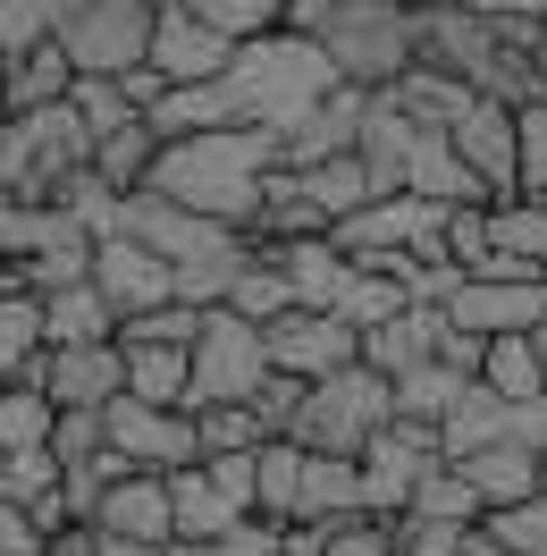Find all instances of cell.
Instances as JSON below:
<instances>
[{"mask_svg":"<svg viewBox=\"0 0 547 556\" xmlns=\"http://www.w3.org/2000/svg\"><path fill=\"white\" fill-rule=\"evenodd\" d=\"M278 169L270 127H203V136H169L152 161V186L177 194L186 211H211L228 228H253L262 211V177Z\"/></svg>","mask_w":547,"mask_h":556,"instance_id":"cell-1","label":"cell"},{"mask_svg":"<svg viewBox=\"0 0 547 556\" xmlns=\"http://www.w3.org/2000/svg\"><path fill=\"white\" fill-rule=\"evenodd\" d=\"M228 102H237V127H270V136H287L304 110H320L329 93H338V68H329V51L311 35H295V26H278V35L262 42H237V60H228Z\"/></svg>","mask_w":547,"mask_h":556,"instance_id":"cell-2","label":"cell"},{"mask_svg":"<svg viewBox=\"0 0 547 556\" xmlns=\"http://www.w3.org/2000/svg\"><path fill=\"white\" fill-rule=\"evenodd\" d=\"M311 42L329 51L338 85H362V93H387L396 76L421 60V9L412 0H338Z\"/></svg>","mask_w":547,"mask_h":556,"instance_id":"cell-3","label":"cell"},{"mask_svg":"<svg viewBox=\"0 0 547 556\" xmlns=\"http://www.w3.org/2000/svg\"><path fill=\"white\" fill-rule=\"evenodd\" d=\"M387 421H396V380L371 363H345L329 380H304V414L287 439H304L311 455H362V439Z\"/></svg>","mask_w":547,"mask_h":556,"instance_id":"cell-4","label":"cell"},{"mask_svg":"<svg viewBox=\"0 0 547 556\" xmlns=\"http://www.w3.org/2000/svg\"><path fill=\"white\" fill-rule=\"evenodd\" d=\"M262 380H270V329L228 313V304H211L203 329H194V388H186V414H203V405H253Z\"/></svg>","mask_w":547,"mask_h":556,"instance_id":"cell-5","label":"cell"},{"mask_svg":"<svg viewBox=\"0 0 547 556\" xmlns=\"http://www.w3.org/2000/svg\"><path fill=\"white\" fill-rule=\"evenodd\" d=\"M446 211L455 203H430V194H371V203L338 219L345 262H396V253H446Z\"/></svg>","mask_w":547,"mask_h":556,"instance_id":"cell-6","label":"cell"},{"mask_svg":"<svg viewBox=\"0 0 547 556\" xmlns=\"http://www.w3.org/2000/svg\"><path fill=\"white\" fill-rule=\"evenodd\" d=\"M152 0H85L60 26V51L76 60V76H136L152 60Z\"/></svg>","mask_w":547,"mask_h":556,"instance_id":"cell-7","label":"cell"},{"mask_svg":"<svg viewBox=\"0 0 547 556\" xmlns=\"http://www.w3.org/2000/svg\"><path fill=\"white\" fill-rule=\"evenodd\" d=\"M354 464H362V506L396 522V515L412 506L421 472L438 464V430H430V421H387V430H371V439H362V455H354Z\"/></svg>","mask_w":547,"mask_h":556,"instance_id":"cell-8","label":"cell"},{"mask_svg":"<svg viewBox=\"0 0 547 556\" xmlns=\"http://www.w3.org/2000/svg\"><path fill=\"white\" fill-rule=\"evenodd\" d=\"M102 439L127 455L136 472H177V464L203 455L186 405H136V396H110V405H102Z\"/></svg>","mask_w":547,"mask_h":556,"instance_id":"cell-9","label":"cell"},{"mask_svg":"<svg viewBox=\"0 0 547 556\" xmlns=\"http://www.w3.org/2000/svg\"><path fill=\"white\" fill-rule=\"evenodd\" d=\"M547 313V270H522V278H497V270H463V287L446 295V320L472 329V338H531Z\"/></svg>","mask_w":547,"mask_h":556,"instance_id":"cell-10","label":"cell"},{"mask_svg":"<svg viewBox=\"0 0 547 556\" xmlns=\"http://www.w3.org/2000/svg\"><path fill=\"white\" fill-rule=\"evenodd\" d=\"M345 363H362V329L338 313H295L270 320V371H287V380H329V371H345Z\"/></svg>","mask_w":547,"mask_h":556,"instance_id":"cell-11","label":"cell"},{"mask_svg":"<svg viewBox=\"0 0 547 556\" xmlns=\"http://www.w3.org/2000/svg\"><path fill=\"white\" fill-rule=\"evenodd\" d=\"M228 60H237V42L219 35L211 17H194V9H161L152 17V60L143 68L161 76V85H219Z\"/></svg>","mask_w":547,"mask_h":556,"instance_id":"cell-12","label":"cell"},{"mask_svg":"<svg viewBox=\"0 0 547 556\" xmlns=\"http://www.w3.org/2000/svg\"><path fill=\"white\" fill-rule=\"evenodd\" d=\"M93 287L110 295V313L118 320H136V313H152V304H169L177 295V270L152 253L143 237H93Z\"/></svg>","mask_w":547,"mask_h":556,"instance_id":"cell-13","label":"cell"},{"mask_svg":"<svg viewBox=\"0 0 547 556\" xmlns=\"http://www.w3.org/2000/svg\"><path fill=\"white\" fill-rule=\"evenodd\" d=\"M446 136H455V152H463V169L480 177V194H488V203H506V194H513V169H522V152H513V102L472 93L463 118H455Z\"/></svg>","mask_w":547,"mask_h":556,"instance_id":"cell-14","label":"cell"},{"mask_svg":"<svg viewBox=\"0 0 547 556\" xmlns=\"http://www.w3.org/2000/svg\"><path fill=\"white\" fill-rule=\"evenodd\" d=\"M35 388L51 405H110V396H127V354H118V338H102V346H42Z\"/></svg>","mask_w":547,"mask_h":556,"instance_id":"cell-15","label":"cell"},{"mask_svg":"<svg viewBox=\"0 0 547 556\" xmlns=\"http://www.w3.org/2000/svg\"><path fill=\"white\" fill-rule=\"evenodd\" d=\"M362 118H371V93L362 85H338L320 110H304L287 136H278V169H311V161H338L362 143Z\"/></svg>","mask_w":547,"mask_h":556,"instance_id":"cell-16","label":"cell"},{"mask_svg":"<svg viewBox=\"0 0 547 556\" xmlns=\"http://www.w3.org/2000/svg\"><path fill=\"white\" fill-rule=\"evenodd\" d=\"M93 531H118V540H152L169 548L177 540V515H169V472H118L93 506Z\"/></svg>","mask_w":547,"mask_h":556,"instance_id":"cell-17","label":"cell"},{"mask_svg":"<svg viewBox=\"0 0 547 556\" xmlns=\"http://www.w3.org/2000/svg\"><path fill=\"white\" fill-rule=\"evenodd\" d=\"M446 304H405L396 320H379V329H362V363L371 371H387V380H405L412 363H438L446 354Z\"/></svg>","mask_w":547,"mask_h":556,"instance_id":"cell-18","label":"cell"},{"mask_svg":"<svg viewBox=\"0 0 547 556\" xmlns=\"http://www.w3.org/2000/svg\"><path fill=\"white\" fill-rule=\"evenodd\" d=\"M539 472H547V455L522 447V439H497V447L463 455V481L480 489V515H506L522 497H539Z\"/></svg>","mask_w":547,"mask_h":556,"instance_id":"cell-19","label":"cell"},{"mask_svg":"<svg viewBox=\"0 0 547 556\" xmlns=\"http://www.w3.org/2000/svg\"><path fill=\"white\" fill-rule=\"evenodd\" d=\"M262 253L287 270V295H295L304 313H329L338 287H345V270H354V262L338 253V237H287V244H262Z\"/></svg>","mask_w":547,"mask_h":556,"instance_id":"cell-20","label":"cell"},{"mask_svg":"<svg viewBox=\"0 0 547 556\" xmlns=\"http://www.w3.org/2000/svg\"><path fill=\"white\" fill-rule=\"evenodd\" d=\"M497 439H513V405L497 396V388L472 380L455 405H446V421H438V455H446V464H463V455L497 447Z\"/></svg>","mask_w":547,"mask_h":556,"instance_id":"cell-21","label":"cell"},{"mask_svg":"<svg viewBox=\"0 0 547 556\" xmlns=\"http://www.w3.org/2000/svg\"><path fill=\"white\" fill-rule=\"evenodd\" d=\"M345 515H371V506H362V464H354V455H311L304 447L295 522H345Z\"/></svg>","mask_w":547,"mask_h":556,"instance_id":"cell-22","label":"cell"},{"mask_svg":"<svg viewBox=\"0 0 547 556\" xmlns=\"http://www.w3.org/2000/svg\"><path fill=\"white\" fill-rule=\"evenodd\" d=\"M295 489H304V439H262L253 447V522H295Z\"/></svg>","mask_w":547,"mask_h":556,"instance_id":"cell-23","label":"cell"},{"mask_svg":"<svg viewBox=\"0 0 547 556\" xmlns=\"http://www.w3.org/2000/svg\"><path fill=\"white\" fill-rule=\"evenodd\" d=\"M152 161H161V127H152V118H127V127L93 136V161H85V169L102 177L110 194H136V186H152Z\"/></svg>","mask_w":547,"mask_h":556,"instance_id":"cell-24","label":"cell"},{"mask_svg":"<svg viewBox=\"0 0 547 556\" xmlns=\"http://www.w3.org/2000/svg\"><path fill=\"white\" fill-rule=\"evenodd\" d=\"M68 85H76V60L60 42H35V51H17L9 76H0V110H51V102H68Z\"/></svg>","mask_w":547,"mask_h":556,"instance_id":"cell-25","label":"cell"},{"mask_svg":"<svg viewBox=\"0 0 547 556\" xmlns=\"http://www.w3.org/2000/svg\"><path fill=\"white\" fill-rule=\"evenodd\" d=\"M42 338H51V346H102V338H118V313H110L102 287L85 278V287L42 295Z\"/></svg>","mask_w":547,"mask_h":556,"instance_id":"cell-26","label":"cell"},{"mask_svg":"<svg viewBox=\"0 0 547 556\" xmlns=\"http://www.w3.org/2000/svg\"><path fill=\"white\" fill-rule=\"evenodd\" d=\"M42 346H51V338H42V295L35 287H9V295H0V388L35 380Z\"/></svg>","mask_w":547,"mask_h":556,"instance_id":"cell-27","label":"cell"},{"mask_svg":"<svg viewBox=\"0 0 547 556\" xmlns=\"http://www.w3.org/2000/svg\"><path fill=\"white\" fill-rule=\"evenodd\" d=\"M480 388H497L506 405H531V396H547V363L539 346L513 329V338H480Z\"/></svg>","mask_w":547,"mask_h":556,"instance_id":"cell-28","label":"cell"},{"mask_svg":"<svg viewBox=\"0 0 547 556\" xmlns=\"http://www.w3.org/2000/svg\"><path fill=\"white\" fill-rule=\"evenodd\" d=\"M118 354H127V396L136 405H186L194 346H118Z\"/></svg>","mask_w":547,"mask_h":556,"instance_id":"cell-29","label":"cell"},{"mask_svg":"<svg viewBox=\"0 0 547 556\" xmlns=\"http://www.w3.org/2000/svg\"><path fill=\"white\" fill-rule=\"evenodd\" d=\"M304 177V194L320 211H329V228H338V219H354V211L371 203L379 194V177H371V161H362V152H338V161H311V169H295Z\"/></svg>","mask_w":547,"mask_h":556,"instance_id":"cell-30","label":"cell"},{"mask_svg":"<svg viewBox=\"0 0 547 556\" xmlns=\"http://www.w3.org/2000/svg\"><path fill=\"white\" fill-rule=\"evenodd\" d=\"M405 304H412V295L396 287V270H387V262H354L329 313H338V320H354V329H379V320H396Z\"/></svg>","mask_w":547,"mask_h":556,"instance_id":"cell-31","label":"cell"},{"mask_svg":"<svg viewBox=\"0 0 547 556\" xmlns=\"http://www.w3.org/2000/svg\"><path fill=\"white\" fill-rule=\"evenodd\" d=\"M463 388H472V371H455L446 354H438V363H412L405 380H396V421H430V430H438L446 405H455Z\"/></svg>","mask_w":547,"mask_h":556,"instance_id":"cell-32","label":"cell"},{"mask_svg":"<svg viewBox=\"0 0 547 556\" xmlns=\"http://www.w3.org/2000/svg\"><path fill=\"white\" fill-rule=\"evenodd\" d=\"M85 0H0V60H17V51H35V42H60Z\"/></svg>","mask_w":547,"mask_h":556,"instance_id":"cell-33","label":"cell"},{"mask_svg":"<svg viewBox=\"0 0 547 556\" xmlns=\"http://www.w3.org/2000/svg\"><path fill=\"white\" fill-rule=\"evenodd\" d=\"M228 313L262 320V329L295 313V295H287V270H278V262L262 253V244H253V262H244V270H237V287H228Z\"/></svg>","mask_w":547,"mask_h":556,"instance_id":"cell-34","label":"cell"},{"mask_svg":"<svg viewBox=\"0 0 547 556\" xmlns=\"http://www.w3.org/2000/svg\"><path fill=\"white\" fill-rule=\"evenodd\" d=\"M405 515H430V522H480V489L463 481V464H430V472H421V489H412V506Z\"/></svg>","mask_w":547,"mask_h":556,"instance_id":"cell-35","label":"cell"},{"mask_svg":"<svg viewBox=\"0 0 547 556\" xmlns=\"http://www.w3.org/2000/svg\"><path fill=\"white\" fill-rule=\"evenodd\" d=\"M194 439H203V455H253L262 439H278V430L253 414V405H203V414H194Z\"/></svg>","mask_w":547,"mask_h":556,"instance_id":"cell-36","label":"cell"},{"mask_svg":"<svg viewBox=\"0 0 547 556\" xmlns=\"http://www.w3.org/2000/svg\"><path fill=\"white\" fill-rule=\"evenodd\" d=\"M513 152H522V169H513V194L547 203V93H531V102L513 110Z\"/></svg>","mask_w":547,"mask_h":556,"instance_id":"cell-37","label":"cell"},{"mask_svg":"<svg viewBox=\"0 0 547 556\" xmlns=\"http://www.w3.org/2000/svg\"><path fill=\"white\" fill-rule=\"evenodd\" d=\"M194 329H203V304L169 295V304H152V313L118 320V346H194Z\"/></svg>","mask_w":547,"mask_h":556,"instance_id":"cell-38","label":"cell"},{"mask_svg":"<svg viewBox=\"0 0 547 556\" xmlns=\"http://www.w3.org/2000/svg\"><path fill=\"white\" fill-rule=\"evenodd\" d=\"M68 102H76V118H85L93 136H110V127L143 118V102L127 93V76H76V85H68Z\"/></svg>","mask_w":547,"mask_h":556,"instance_id":"cell-39","label":"cell"},{"mask_svg":"<svg viewBox=\"0 0 547 556\" xmlns=\"http://www.w3.org/2000/svg\"><path fill=\"white\" fill-rule=\"evenodd\" d=\"M287 9H295V0H194V17H211L228 42H262V35H278V26H287Z\"/></svg>","mask_w":547,"mask_h":556,"instance_id":"cell-40","label":"cell"},{"mask_svg":"<svg viewBox=\"0 0 547 556\" xmlns=\"http://www.w3.org/2000/svg\"><path fill=\"white\" fill-rule=\"evenodd\" d=\"M85 278H93V244H51V253L17 262V287H35V295H60V287H85Z\"/></svg>","mask_w":547,"mask_h":556,"instance_id":"cell-41","label":"cell"},{"mask_svg":"<svg viewBox=\"0 0 547 556\" xmlns=\"http://www.w3.org/2000/svg\"><path fill=\"white\" fill-rule=\"evenodd\" d=\"M42 447L60 455V472H68V464H85V455H102V447H110V439H102V405H60Z\"/></svg>","mask_w":547,"mask_h":556,"instance_id":"cell-42","label":"cell"},{"mask_svg":"<svg viewBox=\"0 0 547 556\" xmlns=\"http://www.w3.org/2000/svg\"><path fill=\"white\" fill-rule=\"evenodd\" d=\"M320 556H396V522L387 515H345V522H329V548Z\"/></svg>","mask_w":547,"mask_h":556,"instance_id":"cell-43","label":"cell"},{"mask_svg":"<svg viewBox=\"0 0 547 556\" xmlns=\"http://www.w3.org/2000/svg\"><path fill=\"white\" fill-rule=\"evenodd\" d=\"M497 244H488V203H455L446 211V262H463V270H480Z\"/></svg>","mask_w":547,"mask_h":556,"instance_id":"cell-44","label":"cell"},{"mask_svg":"<svg viewBox=\"0 0 547 556\" xmlns=\"http://www.w3.org/2000/svg\"><path fill=\"white\" fill-rule=\"evenodd\" d=\"M169 556H278V531L244 522V531H219V540H169Z\"/></svg>","mask_w":547,"mask_h":556,"instance_id":"cell-45","label":"cell"},{"mask_svg":"<svg viewBox=\"0 0 547 556\" xmlns=\"http://www.w3.org/2000/svg\"><path fill=\"white\" fill-rule=\"evenodd\" d=\"M253 414L270 421V430H295V414H304V380L270 371V380H262V396H253Z\"/></svg>","mask_w":547,"mask_h":556,"instance_id":"cell-46","label":"cell"},{"mask_svg":"<svg viewBox=\"0 0 547 556\" xmlns=\"http://www.w3.org/2000/svg\"><path fill=\"white\" fill-rule=\"evenodd\" d=\"M0 556H42V522L17 497H0Z\"/></svg>","mask_w":547,"mask_h":556,"instance_id":"cell-47","label":"cell"},{"mask_svg":"<svg viewBox=\"0 0 547 556\" xmlns=\"http://www.w3.org/2000/svg\"><path fill=\"white\" fill-rule=\"evenodd\" d=\"M480 17H547V0H472Z\"/></svg>","mask_w":547,"mask_h":556,"instance_id":"cell-48","label":"cell"},{"mask_svg":"<svg viewBox=\"0 0 547 556\" xmlns=\"http://www.w3.org/2000/svg\"><path fill=\"white\" fill-rule=\"evenodd\" d=\"M102 556H169V548H152V540H118V531H102Z\"/></svg>","mask_w":547,"mask_h":556,"instance_id":"cell-49","label":"cell"},{"mask_svg":"<svg viewBox=\"0 0 547 556\" xmlns=\"http://www.w3.org/2000/svg\"><path fill=\"white\" fill-rule=\"evenodd\" d=\"M531 346H539V363H547V313H539V329H531Z\"/></svg>","mask_w":547,"mask_h":556,"instance_id":"cell-50","label":"cell"},{"mask_svg":"<svg viewBox=\"0 0 547 556\" xmlns=\"http://www.w3.org/2000/svg\"><path fill=\"white\" fill-rule=\"evenodd\" d=\"M9 287H17V262H0V295H9Z\"/></svg>","mask_w":547,"mask_h":556,"instance_id":"cell-51","label":"cell"},{"mask_svg":"<svg viewBox=\"0 0 547 556\" xmlns=\"http://www.w3.org/2000/svg\"><path fill=\"white\" fill-rule=\"evenodd\" d=\"M152 9H194V0H152Z\"/></svg>","mask_w":547,"mask_h":556,"instance_id":"cell-52","label":"cell"}]
</instances>
